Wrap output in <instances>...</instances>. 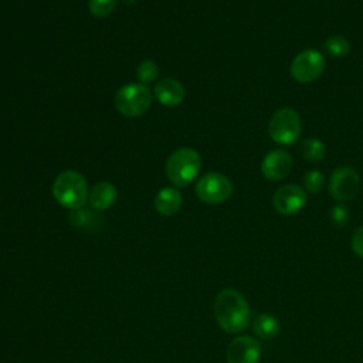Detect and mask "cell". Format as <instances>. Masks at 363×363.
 Returning <instances> with one entry per match:
<instances>
[{
  "label": "cell",
  "mask_w": 363,
  "mask_h": 363,
  "mask_svg": "<svg viewBox=\"0 0 363 363\" xmlns=\"http://www.w3.org/2000/svg\"><path fill=\"white\" fill-rule=\"evenodd\" d=\"M323 186H325V176L322 172L313 169V170H309L305 173L303 187L306 189V191L315 194V193H319Z\"/></svg>",
  "instance_id": "cell-20"
},
{
  "label": "cell",
  "mask_w": 363,
  "mask_h": 363,
  "mask_svg": "<svg viewBox=\"0 0 363 363\" xmlns=\"http://www.w3.org/2000/svg\"><path fill=\"white\" fill-rule=\"evenodd\" d=\"M261 345L252 336L242 335L233 339L227 347V363H258Z\"/></svg>",
  "instance_id": "cell-10"
},
{
  "label": "cell",
  "mask_w": 363,
  "mask_h": 363,
  "mask_svg": "<svg viewBox=\"0 0 363 363\" xmlns=\"http://www.w3.org/2000/svg\"><path fill=\"white\" fill-rule=\"evenodd\" d=\"M352 250L353 252L363 258V225H360L354 233H353V237H352Z\"/></svg>",
  "instance_id": "cell-23"
},
{
  "label": "cell",
  "mask_w": 363,
  "mask_h": 363,
  "mask_svg": "<svg viewBox=\"0 0 363 363\" xmlns=\"http://www.w3.org/2000/svg\"><path fill=\"white\" fill-rule=\"evenodd\" d=\"M302 132L299 113L292 108H281L275 111L268 123L269 138L284 146L294 145Z\"/></svg>",
  "instance_id": "cell-4"
},
{
  "label": "cell",
  "mask_w": 363,
  "mask_h": 363,
  "mask_svg": "<svg viewBox=\"0 0 363 363\" xmlns=\"http://www.w3.org/2000/svg\"><path fill=\"white\" fill-rule=\"evenodd\" d=\"M360 187L359 173L349 166H342L333 170L329 179V193L337 201L352 200Z\"/></svg>",
  "instance_id": "cell-8"
},
{
  "label": "cell",
  "mask_w": 363,
  "mask_h": 363,
  "mask_svg": "<svg viewBox=\"0 0 363 363\" xmlns=\"http://www.w3.org/2000/svg\"><path fill=\"white\" fill-rule=\"evenodd\" d=\"M52 194L61 206L71 210L81 208L88 199L86 180L75 170H65L55 177Z\"/></svg>",
  "instance_id": "cell-2"
},
{
  "label": "cell",
  "mask_w": 363,
  "mask_h": 363,
  "mask_svg": "<svg viewBox=\"0 0 363 363\" xmlns=\"http://www.w3.org/2000/svg\"><path fill=\"white\" fill-rule=\"evenodd\" d=\"M69 221L72 225L82 230H95L99 224V218L88 208H75L69 214Z\"/></svg>",
  "instance_id": "cell-17"
},
{
  "label": "cell",
  "mask_w": 363,
  "mask_h": 363,
  "mask_svg": "<svg viewBox=\"0 0 363 363\" xmlns=\"http://www.w3.org/2000/svg\"><path fill=\"white\" fill-rule=\"evenodd\" d=\"M122 1H123L125 4H128V6H129V4H135V3H136V0H122Z\"/></svg>",
  "instance_id": "cell-24"
},
{
  "label": "cell",
  "mask_w": 363,
  "mask_h": 363,
  "mask_svg": "<svg viewBox=\"0 0 363 363\" xmlns=\"http://www.w3.org/2000/svg\"><path fill=\"white\" fill-rule=\"evenodd\" d=\"M152 102V94L147 86L142 84H126L115 96L118 111L129 118L140 116L147 111Z\"/></svg>",
  "instance_id": "cell-5"
},
{
  "label": "cell",
  "mask_w": 363,
  "mask_h": 363,
  "mask_svg": "<svg viewBox=\"0 0 363 363\" xmlns=\"http://www.w3.org/2000/svg\"><path fill=\"white\" fill-rule=\"evenodd\" d=\"M118 191L112 183L99 182L89 193V204L94 210H108L116 201Z\"/></svg>",
  "instance_id": "cell-13"
},
{
  "label": "cell",
  "mask_w": 363,
  "mask_h": 363,
  "mask_svg": "<svg viewBox=\"0 0 363 363\" xmlns=\"http://www.w3.org/2000/svg\"><path fill=\"white\" fill-rule=\"evenodd\" d=\"M329 218L335 227L342 228L346 225V223L349 220V208L345 204H336L332 207V210L329 213Z\"/></svg>",
  "instance_id": "cell-22"
},
{
  "label": "cell",
  "mask_w": 363,
  "mask_h": 363,
  "mask_svg": "<svg viewBox=\"0 0 363 363\" xmlns=\"http://www.w3.org/2000/svg\"><path fill=\"white\" fill-rule=\"evenodd\" d=\"M214 318L224 332L241 333L250 326L251 309L241 292L225 288L214 299Z\"/></svg>",
  "instance_id": "cell-1"
},
{
  "label": "cell",
  "mask_w": 363,
  "mask_h": 363,
  "mask_svg": "<svg viewBox=\"0 0 363 363\" xmlns=\"http://www.w3.org/2000/svg\"><path fill=\"white\" fill-rule=\"evenodd\" d=\"M305 204L306 193L301 186L296 184L281 186L272 197V206L275 211L282 216L296 214L303 208Z\"/></svg>",
  "instance_id": "cell-9"
},
{
  "label": "cell",
  "mask_w": 363,
  "mask_h": 363,
  "mask_svg": "<svg viewBox=\"0 0 363 363\" xmlns=\"http://www.w3.org/2000/svg\"><path fill=\"white\" fill-rule=\"evenodd\" d=\"M292 169V157L288 152L275 149L265 155L261 163V172L265 179L278 182L285 179Z\"/></svg>",
  "instance_id": "cell-11"
},
{
  "label": "cell",
  "mask_w": 363,
  "mask_h": 363,
  "mask_svg": "<svg viewBox=\"0 0 363 363\" xmlns=\"http://www.w3.org/2000/svg\"><path fill=\"white\" fill-rule=\"evenodd\" d=\"M233 183L221 173H207L201 176L196 184L197 197L207 204H221L230 199Z\"/></svg>",
  "instance_id": "cell-7"
},
{
  "label": "cell",
  "mask_w": 363,
  "mask_h": 363,
  "mask_svg": "<svg viewBox=\"0 0 363 363\" xmlns=\"http://www.w3.org/2000/svg\"><path fill=\"white\" fill-rule=\"evenodd\" d=\"M155 96L164 106H177L184 99V88L174 78H164L155 85Z\"/></svg>",
  "instance_id": "cell-12"
},
{
  "label": "cell",
  "mask_w": 363,
  "mask_h": 363,
  "mask_svg": "<svg viewBox=\"0 0 363 363\" xmlns=\"http://www.w3.org/2000/svg\"><path fill=\"white\" fill-rule=\"evenodd\" d=\"M301 156L309 162H319L325 157L326 147L320 139L308 138L301 143Z\"/></svg>",
  "instance_id": "cell-16"
},
{
  "label": "cell",
  "mask_w": 363,
  "mask_h": 363,
  "mask_svg": "<svg viewBox=\"0 0 363 363\" xmlns=\"http://www.w3.org/2000/svg\"><path fill=\"white\" fill-rule=\"evenodd\" d=\"M279 320L271 313H261L254 319L252 330L259 339H272L279 333Z\"/></svg>",
  "instance_id": "cell-15"
},
{
  "label": "cell",
  "mask_w": 363,
  "mask_h": 363,
  "mask_svg": "<svg viewBox=\"0 0 363 363\" xmlns=\"http://www.w3.org/2000/svg\"><path fill=\"white\" fill-rule=\"evenodd\" d=\"M200 167V155L191 147H180L167 157L164 170L167 179L174 186L184 187L197 177Z\"/></svg>",
  "instance_id": "cell-3"
},
{
  "label": "cell",
  "mask_w": 363,
  "mask_h": 363,
  "mask_svg": "<svg viewBox=\"0 0 363 363\" xmlns=\"http://www.w3.org/2000/svg\"><path fill=\"white\" fill-rule=\"evenodd\" d=\"M325 51L333 58H343L350 51V43L343 35H332L323 43Z\"/></svg>",
  "instance_id": "cell-18"
},
{
  "label": "cell",
  "mask_w": 363,
  "mask_h": 363,
  "mask_svg": "<svg viewBox=\"0 0 363 363\" xmlns=\"http://www.w3.org/2000/svg\"><path fill=\"white\" fill-rule=\"evenodd\" d=\"M182 194L174 187H163L155 197V208L162 216H173L180 210Z\"/></svg>",
  "instance_id": "cell-14"
},
{
  "label": "cell",
  "mask_w": 363,
  "mask_h": 363,
  "mask_svg": "<svg viewBox=\"0 0 363 363\" xmlns=\"http://www.w3.org/2000/svg\"><path fill=\"white\" fill-rule=\"evenodd\" d=\"M325 57L318 50L301 51L291 62V77L302 84L316 81L325 71Z\"/></svg>",
  "instance_id": "cell-6"
},
{
  "label": "cell",
  "mask_w": 363,
  "mask_h": 363,
  "mask_svg": "<svg viewBox=\"0 0 363 363\" xmlns=\"http://www.w3.org/2000/svg\"><path fill=\"white\" fill-rule=\"evenodd\" d=\"M157 75H159V68H157L156 62H153L150 60L140 62L136 69V77L143 84L153 82L157 78Z\"/></svg>",
  "instance_id": "cell-21"
},
{
  "label": "cell",
  "mask_w": 363,
  "mask_h": 363,
  "mask_svg": "<svg viewBox=\"0 0 363 363\" xmlns=\"http://www.w3.org/2000/svg\"><path fill=\"white\" fill-rule=\"evenodd\" d=\"M116 7V0H89V13L96 18L108 17Z\"/></svg>",
  "instance_id": "cell-19"
}]
</instances>
